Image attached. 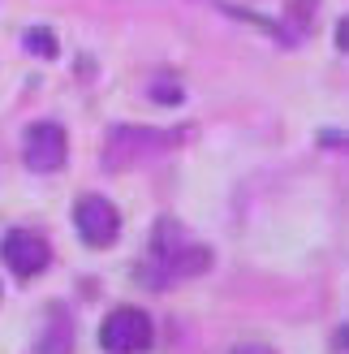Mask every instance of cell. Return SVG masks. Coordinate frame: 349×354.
Instances as JSON below:
<instances>
[{"label":"cell","mask_w":349,"mask_h":354,"mask_svg":"<svg viewBox=\"0 0 349 354\" xmlns=\"http://www.w3.org/2000/svg\"><path fill=\"white\" fill-rule=\"evenodd\" d=\"M168 147H177L172 130H147V126H112L103 138V169H130L147 165L155 156H164Z\"/></svg>","instance_id":"obj_2"},{"label":"cell","mask_w":349,"mask_h":354,"mask_svg":"<svg viewBox=\"0 0 349 354\" xmlns=\"http://www.w3.org/2000/svg\"><path fill=\"white\" fill-rule=\"evenodd\" d=\"M74 225H78V238L91 251H103V246H112L121 238V212L103 194H82L74 203Z\"/></svg>","instance_id":"obj_6"},{"label":"cell","mask_w":349,"mask_h":354,"mask_svg":"<svg viewBox=\"0 0 349 354\" xmlns=\"http://www.w3.org/2000/svg\"><path fill=\"white\" fill-rule=\"evenodd\" d=\"M22 44H26V52H43L48 61L57 57V35H52V30H26Z\"/></svg>","instance_id":"obj_8"},{"label":"cell","mask_w":349,"mask_h":354,"mask_svg":"<svg viewBox=\"0 0 349 354\" xmlns=\"http://www.w3.org/2000/svg\"><path fill=\"white\" fill-rule=\"evenodd\" d=\"M99 346L108 354H143L155 346V324L143 307H117L99 324Z\"/></svg>","instance_id":"obj_3"},{"label":"cell","mask_w":349,"mask_h":354,"mask_svg":"<svg viewBox=\"0 0 349 354\" xmlns=\"http://www.w3.org/2000/svg\"><path fill=\"white\" fill-rule=\"evenodd\" d=\"M229 354H276L272 346H263V342H237Z\"/></svg>","instance_id":"obj_10"},{"label":"cell","mask_w":349,"mask_h":354,"mask_svg":"<svg viewBox=\"0 0 349 354\" xmlns=\"http://www.w3.org/2000/svg\"><path fill=\"white\" fill-rule=\"evenodd\" d=\"M337 346H345V350H349V324L341 328V337H337Z\"/></svg>","instance_id":"obj_13"},{"label":"cell","mask_w":349,"mask_h":354,"mask_svg":"<svg viewBox=\"0 0 349 354\" xmlns=\"http://www.w3.org/2000/svg\"><path fill=\"white\" fill-rule=\"evenodd\" d=\"M212 268V246H203L186 234L181 221L160 216L151 229V246H147V259L138 268V281L151 290H164L172 281H190Z\"/></svg>","instance_id":"obj_1"},{"label":"cell","mask_w":349,"mask_h":354,"mask_svg":"<svg viewBox=\"0 0 349 354\" xmlns=\"http://www.w3.org/2000/svg\"><path fill=\"white\" fill-rule=\"evenodd\" d=\"M155 100L160 104H181V82H155Z\"/></svg>","instance_id":"obj_9"},{"label":"cell","mask_w":349,"mask_h":354,"mask_svg":"<svg viewBox=\"0 0 349 354\" xmlns=\"http://www.w3.org/2000/svg\"><path fill=\"white\" fill-rule=\"evenodd\" d=\"M319 143H323V147H341V151H349V134L328 130V134H319Z\"/></svg>","instance_id":"obj_11"},{"label":"cell","mask_w":349,"mask_h":354,"mask_svg":"<svg viewBox=\"0 0 349 354\" xmlns=\"http://www.w3.org/2000/svg\"><path fill=\"white\" fill-rule=\"evenodd\" d=\"M0 259H5V268L17 277V281H30V277H39L48 272V263H52V242L43 234H34V229H9L5 238H0Z\"/></svg>","instance_id":"obj_4"},{"label":"cell","mask_w":349,"mask_h":354,"mask_svg":"<svg viewBox=\"0 0 349 354\" xmlns=\"http://www.w3.org/2000/svg\"><path fill=\"white\" fill-rule=\"evenodd\" d=\"M337 48H341V52H349V13L337 22Z\"/></svg>","instance_id":"obj_12"},{"label":"cell","mask_w":349,"mask_h":354,"mask_svg":"<svg viewBox=\"0 0 349 354\" xmlns=\"http://www.w3.org/2000/svg\"><path fill=\"white\" fill-rule=\"evenodd\" d=\"M34 354H74V315L65 307H48V320L39 328Z\"/></svg>","instance_id":"obj_7"},{"label":"cell","mask_w":349,"mask_h":354,"mask_svg":"<svg viewBox=\"0 0 349 354\" xmlns=\"http://www.w3.org/2000/svg\"><path fill=\"white\" fill-rule=\"evenodd\" d=\"M65 156H69V138L61 121H30L26 134H22V160L34 173H57L65 169Z\"/></svg>","instance_id":"obj_5"}]
</instances>
